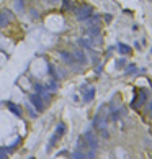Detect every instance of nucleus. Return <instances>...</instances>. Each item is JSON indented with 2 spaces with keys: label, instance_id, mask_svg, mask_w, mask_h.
Wrapping results in <instances>:
<instances>
[{
  "label": "nucleus",
  "instance_id": "16",
  "mask_svg": "<svg viewBox=\"0 0 152 159\" xmlns=\"http://www.w3.org/2000/svg\"><path fill=\"white\" fill-rule=\"evenodd\" d=\"M149 107H151V115H152V102H151V105H149Z\"/></svg>",
  "mask_w": 152,
  "mask_h": 159
},
{
  "label": "nucleus",
  "instance_id": "10",
  "mask_svg": "<svg viewBox=\"0 0 152 159\" xmlns=\"http://www.w3.org/2000/svg\"><path fill=\"white\" fill-rule=\"evenodd\" d=\"M61 56L64 57L67 63H74V57H72V54H69V53H61Z\"/></svg>",
  "mask_w": 152,
  "mask_h": 159
},
{
  "label": "nucleus",
  "instance_id": "4",
  "mask_svg": "<svg viewBox=\"0 0 152 159\" xmlns=\"http://www.w3.org/2000/svg\"><path fill=\"white\" fill-rule=\"evenodd\" d=\"M10 20H12V13L8 10H2L0 12V28H5L10 23Z\"/></svg>",
  "mask_w": 152,
  "mask_h": 159
},
{
  "label": "nucleus",
  "instance_id": "12",
  "mask_svg": "<svg viewBox=\"0 0 152 159\" xmlns=\"http://www.w3.org/2000/svg\"><path fill=\"white\" fill-rule=\"evenodd\" d=\"M16 7H18L20 10L25 8V0H16Z\"/></svg>",
  "mask_w": 152,
  "mask_h": 159
},
{
  "label": "nucleus",
  "instance_id": "1",
  "mask_svg": "<svg viewBox=\"0 0 152 159\" xmlns=\"http://www.w3.org/2000/svg\"><path fill=\"white\" fill-rule=\"evenodd\" d=\"M75 16H77V20H88L92 16V7L84 5L75 8Z\"/></svg>",
  "mask_w": 152,
  "mask_h": 159
},
{
  "label": "nucleus",
  "instance_id": "6",
  "mask_svg": "<svg viewBox=\"0 0 152 159\" xmlns=\"http://www.w3.org/2000/svg\"><path fill=\"white\" fill-rule=\"evenodd\" d=\"M93 95H95V89L90 87L87 92L84 94V102H90V100H93Z\"/></svg>",
  "mask_w": 152,
  "mask_h": 159
},
{
  "label": "nucleus",
  "instance_id": "17",
  "mask_svg": "<svg viewBox=\"0 0 152 159\" xmlns=\"http://www.w3.org/2000/svg\"><path fill=\"white\" fill-rule=\"evenodd\" d=\"M30 159H34V158H30Z\"/></svg>",
  "mask_w": 152,
  "mask_h": 159
},
{
  "label": "nucleus",
  "instance_id": "5",
  "mask_svg": "<svg viewBox=\"0 0 152 159\" xmlns=\"http://www.w3.org/2000/svg\"><path fill=\"white\" fill-rule=\"evenodd\" d=\"M7 107H8L10 110H12L13 113H15V115H22V108H20L18 105H15V103H12V102H7Z\"/></svg>",
  "mask_w": 152,
  "mask_h": 159
},
{
  "label": "nucleus",
  "instance_id": "3",
  "mask_svg": "<svg viewBox=\"0 0 152 159\" xmlns=\"http://www.w3.org/2000/svg\"><path fill=\"white\" fill-rule=\"evenodd\" d=\"M84 140H85V143H87V146H90L92 149H96V146H98V141H96L95 136H93L92 131H87V133L84 134Z\"/></svg>",
  "mask_w": 152,
  "mask_h": 159
},
{
  "label": "nucleus",
  "instance_id": "11",
  "mask_svg": "<svg viewBox=\"0 0 152 159\" xmlns=\"http://www.w3.org/2000/svg\"><path fill=\"white\" fill-rule=\"evenodd\" d=\"M72 159H85V154L80 153V151H75V153L72 154Z\"/></svg>",
  "mask_w": 152,
  "mask_h": 159
},
{
  "label": "nucleus",
  "instance_id": "15",
  "mask_svg": "<svg viewBox=\"0 0 152 159\" xmlns=\"http://www.w3.org/2000/svg\"><path fill=\"white\" fill-rule=\"evenodd\" d=\"M0 159H7V154H5L3 149H0Z\"/></svg>",
  "mask_w": 152,
  "mask_h": 159
},
{
  "label": "nucleus",
  "instance_id": "2",
  "mask_svg": "<svg viewBox=\"0 0 152 159\" xmlns=\"http://www.w3.org/2000/svg\"><path fill=\"white\" fill-rule=\"evenodd\" d=\"M30 102H31V105L36 108L38 113L44 110V102H43V99H41L38 94H31V95H30Z\"/></svg>",
  "mask_w": 152,
  "mask_h": 159
},
{
  "label": "nucleus",
  "instance_id": "7",
  "mask_svg": "<svg viewBox=\"0 0 152 159\" xmlns=\"http://www.w3.org/2000/svg\"><path fill=\"white\" fill-rule=\"evenodd\" d=\"M64 133H65V125H64V123H59V125H57V128H56V133H54V134H56L57 138H61Z\"/></svg>",
  "mask_w": 152,
  "mask_h": 159
},
{
  "label": "nucleus",
  "instance_id": "9",
  "mask_svg": "<svg viewBox=\"0 0 152 159\" xmlns=\"http://www.w3.org/2000/svg\"><path fill=\"white\" fill-rule=\"evenodd\" d=\"M74 59H77V61H80V63H85V54L82 53V51H77V53L74 54Z\"/></svg>",
  "mask_w": 152,
  "mask_h": 159
},
{
  "label": "nucleus",
  "instance_id": "8",
  "mask_svg": "<svg viewBox=\"0 0 152 159\" xmlns=\"http://www.w3.org/2000/svg\"><path fill=\"white\" fill-rule=\"evenodd\" d=\"M118 49H119L121 54H129L131 53V48L126 46V44H118Z\"/></svg>",
  "mask_w": 152,
  "mask_h": 159
},
{
  "label": "nucleus",
  "instance_id": "14",
  "mask_svg": "<svg viewBox=\"0 0 152 159\" xmlns=\"http://www.w3.org/2000/svg\"><path fill=\"white\" fill-rule=\"evenodd\" d=\"M49 89H51V90H56V89H57V84H56V81H51V84H49Z\"/></svg>",
  "mask_w": 152,
  "mask_h": 159
},
{
  "label": "nucleus",
  "instance_id": "13",
  "mask_svg": "<svg viewBox=\"0 0 152 159\" xmlns=\"http://www.w3.org/2000/svg\"><path fill=\"white\" fill-rule=\"evenodd\" d=\"M44 2H46L47 5H57V3L61 2V0H44Z\"/></svg>",
  "mask_w": 152,
  "mask_h": 159
}]
</instances>
